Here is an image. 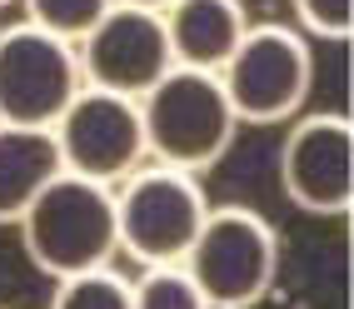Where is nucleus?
Instances as JSON below:
<instances>
[{
  "mask_svg": "<svg viewBox=\"0 0 354 309\" xmlns=\"http://www.w3.org/2000/svg\"><path fill=\"white\" fill-rule=\"evenodd\" d=\"M0 6H10V0H0Z\"/></svg>",
  "mask_w": 354,
  "mask_h": 309,
  "instance_id": "17",
  "label": "nucleus"
},
{
  "mask_svg": "<svg viewBox=\"0 0 354 309\" xmlns=\"http://www.w3.org/2000/svg\"><path fill=\"white\" fill-rule=\"evenodd\" d=\"M279 185L295 209L339 220L354 205V130L349 115H304L279 150Z\"/></svg>",
  "mask_w": 354,
  "mask_h": 309,
  "instance_id": "8",
  "label": "nucleus"
},
{
  "mask_svg": "<svg viewBox=\"0 0 354 309\" xmlns=\"http://www.w3.org/2000/svg\"><path fill=\"white\" fill-rule=\"evenodd\" d=\"M140 130H145V155L155 165L205 175L230 150L240 120H234L230 95L215 70L170 65L140 95Z\"/></svg>",
  "mask_w": 354,
  "mask_h": 309,
  "instance_id": "2",
  "label": "nucleus"
},
{
  "mask_svg": "<svg viewBox=\"0 0 354 309\" xmlns=\"http://www.w3.org/2000/svg\"><path fill=\"white\" fill-rule=\"evenodd\" d=\"M15 230H20V245H26L30 265L50 279L115 265L120 259V240H115V185L60 170L30 200L26 215L15 220Z\"/></svg>",
  "mask_w": 354,
  "mask_h": 309,
  "instance_id": "1",
  "label": "nucleus"
},
{
  "mask_svg": "<svg viewBox=\"0 0 354 309\" xmlns=\"http://www.w3.org/2000/svg\"><path fill=\"white\" fill-rule=\"evenodd\" d=\"M85 85L75 45L20 20L0 30V125L50 130Z\"/></svg>",
  "mask_w": 354,
  "mask_h": 309,
  "instance_id": "7",
  "label": "nucleus"
},
{
  "mask_svg": "<svg viewBox=\"0 0 354 309\" xmlns=\"http://www.w3.org/2000/svg\"><path fill=\"white\" fill-rule=\"evenodd\" d=\"M80 55V75L95 90H115L140 100L165 70H170V40H165V20L160 10H140V6H115L75 40Z\"/></svg>",
  "mask_w": 354,
  "mask_h": 309,
  "instance_id": "9",
  "label": "nucleus"
},
{
  "mask_svg": "<svg viewBox=\"0 0 354 309\" xmlns=\"http://www.w3.org/2000/svg\"><path fill=\"white\" fill-rule=\"evenodd\" d=\"M205 290L209 309H254L274 290L279 274V234L265 215L245 205H209L195 245L180 259Z\"/></svg>",
  "mask_w": 354,
  "mask_h": 309,
  "instance_id": "4",
  "label": "nucleus"
},
{
  "mask_svg": "<svg viewBox=\"0 0 354 309\" xmlns=\"http://www.w3.org/2000/svg\"><path fill=\"white\" fill-rule=\"evenodd\" d=\"M55 175H60V150L50 130L0 125V225H15Z\"/></svg>",
  "mask_w": 354,
  "mask_h": 309,
  "instance_id": "11",
  "label": "nucleus"
},
{
  "mask_svg": "<svg viewBox=\"0 0 354 309\" xmlns=\"http://www.w3.org/2000/svg\"><path fill=\"white\" fill-rule=\"evenodd\" d=\"M110 6H115V0H26V20L75 45Z\"/></svg>",
  "mask_w": 354,
  "mask_h": 309,
  "instance_id": "14",
  "label": "nucleus"
},
{
  "mask_svg": "<svg viewBox=\"0 0 354 309\" xmlns=\"http://www.w3.org/2000/svg\"><path fill=\"white\" fill-rule=\"evenodd\" d=\"M50 140L60 150V170L120 185L145 165V130H140V100L115 90L80 85L75 100L60 110V120L50 125Z\"/></svg>",
  "mask_w": 354,
  "mask_h": 309,
  "instance_id": "6",
  "label": "nucleus"
},
{
  "mask_svg": "<svg viewBox=\"0 0 354 309\" xmlns=\"http://www.w3.org/2000/svg\"><path fill=\"white\" fill-rule=\"evenodd\" d=\"M50 309H135V299H130V279L115 265H100V270L55 279Z\"/></svg>",
  "mask_w": 354,
  "mask_h": 309,
  "instance_id": "12",
  "label": "nucleus"
},
{
  "mask_svg": "<svg viewBox=\"0 0 354 309\" xmlns=\"http://www.w3.org/2000/svg\"><path fill=\"white\" fill-rule=\"evenodd\" d=\"M120 6H140V10H165L170 0H120Z\"/></svg>",
  "mask_w": 354,
  "mask_h": 309,
  "instance_id": "16",
  "label": "nucleus"
},
{
  "mask_svg": "<svg viewBox=\"0 0 354 309\" xmlns=\"http://www.w3.org/2000/svg\"><path fill=\"white\" fill-rule=\"evenodd\" d=\"M209 215L205 185L190 170H170V165L145 160L135 175L115 185V240L120 254L145 265H180L185 250Z\"/></svg>",
  "mask_w": 354,
  "mask_h": 309,
  "instance_id": "3",
  "label": "nucleus"
},
{
  "mask_svg": "<svg viewBox=\"0 0 354 309\" xmlns=\"http://www.w3.org/2000/svg\"><path fill=\"white\" fill-rule=\"evenodd\" d=\"M295 6V30L315 40H349L354 26V0H290Z\"/></svg>",
  "mask_w": 354,
  "mask_h": 309,
  "instance_id": "15",
  "label": "nucleus"
},
{
  "mask_svg": "<svg viewBox=\"0 0 354 309\" xmlns=\"http://www.w3.org/2000/svg\"><path fill=\"white\" fill-rule=\"evenodd\" d=\"M130 299L135 309H209L205 290L185 265H145L130 279Z\"/></svg>",
  "mask_w": 354,
  "mask_h": 309,
  "instance_id": "13",
  "label": "nucleus"
},
{
  "mask_svg": "<svg viewBox=\"0 0 354 309\" xmlns=\"http://www.w3.org/2000/svg\"><path fill=\"white\" fill-rule=\"evenodd\" d=\"M230 110L240 125H285L299 115L304 95L315 85V55L310 35H299L295 26H254L245 40L230 50V60L215 70Z\"/></svg>",
  "mask_w": 354,
  "mask_h": 309,
  "instance_id": "5",
  "label": "nucleus"
},
{
  "mask_svg": "<svg viewBox=\"0 0 354 309\" xmlns=\"http://www.w3.org/2000/svg\"><path fill=\"white\" fill-rule=\"evenodd\" d=\"M160 20L170 40V60L185 70H220L250 30L245 0H170Z\"/></svg>",
  "mask_w": 354,
  "mask_h": 309,
  "instance_id": "10",
  "label": "nucleus"
}]
</instances>
